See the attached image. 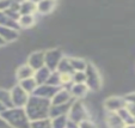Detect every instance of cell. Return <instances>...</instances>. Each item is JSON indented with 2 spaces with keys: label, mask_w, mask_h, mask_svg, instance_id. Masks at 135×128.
I'll list each match as a JSON object with an SVG mask.
<instances>
[{
  "label": "cell",
  "mask_w": 135,
  "mask_h": 128,
  "mask_svg": "<svg viewBox=\"0 0 135 128\" xmlns=\"http://www.w3.org/2000/svg\"><path fill=\"white\" fill-rule=\"evenodd\" d=\"M31 128H53L51 118H43V120L31 121Z\"/></svg>",
  "instance_id": "cell-27"
},
{
  "label": "cell",
  "mask_w": 135,
  "mask_h": 128,
  "mask_svg": "<svg viewBox=\"0 0 135 128\" xmlns=\"http://www.w3.org/2000/svg\"><path fill=\"white\" fill-rule=\"evenodd\" d=\"M50 69L48 68V67H42V68H40L38 71H35V74H33V78H35L36 83H37L38 85H43V84H47L48 83V79L49 77H50L51 74Z\"/></svg>",
  "instance_id": "cell-18"
},
{
  "label": "cell",
  "mask_w": 135,
  "mask_h": 128,
  "mask_svg": "<svg viewBox=\"0 0 135 128\" xmlns=\"http://www.w3.org/2000/svg\"><path fill=\"white\" fill-rule=\"evenodd\" d=\"M126 98V102L127 103H133L135 104V91L134 92H130V93H127L126 96H123Z\"/></svg>",
  "instance_id": "cell-32"
},
{
  "label": "cell",
  "mask_w": 135,
  "mask_h": 128,
  "mask_svg": "<svg viewBox=\"0 0 135 128\" xmlns=\"http://www.w3.org/2000/svg\"><path fill=\"white\" fill-rule=\"evenodd\" d=\"M0 102L3 103L7 109L10 108H13L12 104V99H11V92L10 90L5 89V87H1L0 86Z\"/></svg>",
  "instance_id": "cell-23"
},
{
  "label": "cell",
  "mask_w": 135,
  "mask_h": 128,
  "mask_svg": "<svg viewBox=\"0 0 135 128\" xmlns=\"http://www.w3.org/2000/svg\"><path fill=\"white\" fill-rule=\"evenodd\" d=\"M68 59H69V62H71L72 68L74 69V72H85L87 66H89V62L84 58L78 56V55H75V56H73V55L68 56Z\"/></svg>",
  "instance_id": "cell-17"
},
{
  "label": "cell",
  "mask_w": 135,
  "mask_h": 128,
  "mask_svg": "<svg viewBox=\"0 0 135 128\" xmlns=\"http://www.w3.org/2000/svg\"><path fill=\"white\" fill-rule=\"evenodd\" d=\"M0 37L6 42V43H16L21 37V32L19 30L8 28V26L0 25Z\"/></svg>",
  "instance_id": "cell-10"
},
{
  "label": "cell",
  "mask_w": 135,
  "mask_h": 128,
  "mask_svg": "<svg viewBox=\"0 0 135 128\" xmlns=\"http://www.w3.org/2000/svg\"><path fill=\"white\" fill-rule=\"evenodd\" d=\"M0 116L7 121L11 128H31V121L24 108H10Z\"/></svg>",
  "instance_id": "cell-2"
},
{
  "label": "cell",
  "mask_w": 135,
  "mask_h": 128,
  "mask_svg": "<svg viewBox=\"0 0 135 128\" xmlns=\"http://www.w3.org/2000/svg\"><path fill=\"white\" fill-rule=\"evenodd\" d=\"M59 6V3L53 0H42L37 1V13L41 16H50L53 12H55Z\"/></svg>",
  "instance_id": "cell-12"
},
{
  "label": "cell",
  "mask_w": 135,
  "mask_h": 128,
  "mask_svg": "<svg viewBox=\"0 0 135 128\" xmlns=\"http://www.w3.org/2000/svg\"><path fill=\"white\" fill-rule=\"evenodd\" d=\"M33 74H35V71L28 64H21L15 69V75L18 83L22 82V80L29 79V78H32Z\"/></svg>",
  "instance_id": "cell-13"
},
{
  "label": "cell",
  "mask_w": 135,
  "mask_h": 128,
  "mask_svg": "<svg viewBox=\"0 0 135 128\" xmlns=\"http://www.w3.org/2000/svg\"><path fill=\"white\" fill-rule=\"evenodd\" d=\"M86 85L91 92H98L103 87V79L99 69L96 65L89 62L86 68Z\"/></svg>",
  "instance_id": "cell-3"
},
{
  "label": "cell",
  "mask_w": 135,
  "mask_h": 128,
  "mask_svg": "<svg viewBox=\"0 0 135 128\" xmlns=\"http://www.w3.org/2000/svg\"><path fill=\"white\" fill-rule=\"evenodd\" d=\"M0 128H11V126L8 125V122L3 116H0Z\"/></svg>",
  "instance_id": "cell-34"
},
{
  "label": "cell",
  "mask_w": 135,
  "mask_h": 128,
  "mask_svg": "<svg viewBox=\"0 0 135 128\" xmlns=\"http://www.w3.org/2000/svg\"><path fill=\"white\" fill-rule=\"evenodd\" d=\"M0 25L3 26H8V28L16 29V30H19V25H18V22L12 21L11 18H8L5 15V12H0Z\"/></svg>",
  "instance_id": "cell-24"
},
{
  "label": "cell",
  "mask_w": 135,
  "mask_h": 128,
  "mask_svg": "<svg viewBox=\"0 0 135 128\" xmlns=\"http://www.w3.org/2000/svg\"><path fill=\"white\" fill-rule=\"evenodd\" d=\"M72 103L62 104V105H51L50 110H49V118H55V117H60V116H67L69 113V109H71V107H72Z\"/></svg>",
  "instance_id": "cell-16"
},
{
  "label": "cell",
  "mask_w": 135,
  "mask_h": 128,
  "mask_svg": "<svg viewBox=\"0 0 135 128\" xmlns=\"http://www.w3.org/2000/svg\"><path fill=\"white\" fill-rule=\"evenodd\" d=\"M69 92H71L72 97L74 99L81 101L83 98H85L90 93V90L86 84H73L69 89Z\"/></svg>",
  "instance_id": "cell-15"
},
{
  "label": "cell",
  "mask_w": 135,
  "mask_h": 128,
  "mask_svg": "<svg viewBox=\"0 0 135 128\" xmlns=\"http://www.w3.org/2000/svg\"><path fill=\"white\" fill-rule=\"evenodd\" d=\"M74 101V98L72 97L69 90L67 89H61L56 92V95L53 97V99L50 101L51 105H62V104H68V103H72Z\"/></svg>",
  "instance_id": "cell-11"
},
{
  "label": "cell",
  "mask_w": 135,
  "mask_h": 128,
  "mask_svg": "<svg viewBox=\"0 0 135 128\" xmlns=\"http://www.w3.org/2000/svg\"><path fill=\"white\" fill-rule=\"evenodd\" d=\"M56 71L59 72L60 74H73L74 69L72 68L68 56H65L64 59L60 61V64H59V66H57V69H56Z\"/></svg>",
  "instance_id": "cell-21"
},
{
  "label": "cell",
  "mask_w": 135,
  "mask_h": 128,
  "mask_svg": "<svg viewBox=\"0 0 135 128\" xmlns=\"http://www.w3.org/2000/svg\"><path fill=\"white\" fill-rule=\"evenodd\" d=\"M11 6V1H4L0 0V12H5L6 10H8Z\"/></svg>",
  "instance_id": "cell-31"
},
{
  "label": "cell",
  "mask_w": 135,
  "mask_h": 128,
  "mask_svg": "<svg viewBox=\"0 0 135 128\" xmlns=\"http://www.w3.org/2000/svg\"><path fill=\"white\" fill-rule=\"evenodd\" d=\"M118 115H120V117L122 118V121L126 123V125H130V123H135L134 122V117L132 116V114L128 111L127 108H123V109H121L120 111H118Z\"/></svg>",
  "instance_id": "cell-28"
},
{
  "label": "cell",
  "mask_w": 135,
  "mask_h": 128,
  "mask_svg": "<svg viewBox=\"0 0 135 128\" xmlns=\"http://www.w3.org/2000/svg\"><path fill=\"white\" fill-rule=\"evenodd\" d=\"M103 104H104L105 111H108V113H118L121 109L127 107L126 98L123 96H118V95L109 96L108 98H105Z\"/></svg>",
  "instance_id": "cell-7"
},
{
  "label": "cell",
  "mask_w": 135,
  "mask_h": 128,
  "mask_svg": "<svg viewBox=\"0 0 135 128\" xmlns=\"http://www.w3.org/2000/svg\"><path fill=\"white\" fill-rule=\"evenodd\" d=\"M134 122H135V118H134Z\"/></svg>",
  "instance_id": "cell-38"
},
{
  "label": "cell",
  "mask_w": 135,
  "mask_h": 128,
  "mask_svg": "<svg viewBox=\"0 0 135 128\" xmlns=\"http://www.w3.org/2000/svg\"><path fill=\"white\" fill-rule=\"evenodd\" d=\"M51 107V102L46 98L37 97L35 95H31L29 98V102L26 107L24 108L26 111L29 120L37 121L49 117V110Z\"/></svg>",
  "instance_id": "cell-1"
},
{
  "label": "cell",
  "mask_w": 135,
  "mask_h": 128,
  "mask_svg": "<svg viewBox=\"0 0 135 128\" xmlns=\"http://www.w3.org/2000/svg\"><path fill=\"white\" fill-rule=\"evenodd\" d=\"M48 85H51V86L55 87H62V82H61V74H60L57 71H53L51 72L50 77L48 79Z\"/></svg>",
  "instance_id": "cell-25"
},
{
  "label": "cell",
  "mask_w": 135,
  "mask_h": 128,
  "mask_svg": "<svg viewBox=\"0 0 135 128\" xmlns=\"http://www.w3.org/2000/svg\"><path fill=\"white\" fill-rule=\"evenodd\" d=\"M128 109V111H129L130 114H132V116L135 118V104H133V103H127V107H126Z\"/></svg>",
  "instance_id": "cell-33"
},
{
  "label": "cell",
  "mask_w": 135,
  "mask_h": 128,
  "mask_svg": "<svg viewBox=\"0 0 135 128\" xmlns=\"http://www.w3.org/2000/svg\"><path fill=\"white\" fill-rule=\"evenodd\" d=\"M67 116H68V120H71V121H73V122L79 125V123L83 122V121L89 120L90 111L83 101L75 99L73 103H72V107H71V109H69V113Z\"/></svg>",
  "instance_id": "cell-4"
},
{
  "label": "cell",
  "mask_w": 135,
  "mask_h": 128,
  "mask_svg": "<svg viewBox=\"0 0 135 128\" xmlns=\"http://www.w3.org/2000/svg\"><path fill=\"white\" fill-rule=\"evenodd\" d=\"M65 55V51L60 47H55V48H49L44 50V58H46V67H48L50 71H56L57 66H59L60 61H61Z\"/></svg>",
  "instance_id": "cell-5"
},
{
  "label": "cell",
  "mask_w": 135,
  "mask_h": 128,
  "mask_svg": "<svg viewBox=\"0 0 135 128\" xmlns=\"http://www.w3.org/2000/svg\"><path fill=\"white\" fill-rule=\"evenodd\" d=\"M72 80L73 84H86V72H74Z\"/></svg>",
  "instance_id": "cell-29"
},
{
  "label": "cell",
  "mask_w": 135,
  "mask_h": 128,
  "mask_svg": "<svg viewBox=\"0 0 135 128\" xmlns=\"http://www.w3.org/2000/svg\"><path fill=\"white\" fill-rule=\"evenodd\" d=\"M19 13L21 16H35L37 13V1H22Z\"/></svg>",
  "instance_id": "cell-19"
},
{
  "label": "cell",
  "mask_w": 135,
  "mask_h": 128,
  "mask_svg": "<svg viewBox=\"0 0 135 128\" xmlns=\"http://www.w3.org/2000/svg\"><path fill=\"white\" fill-rule=\"evenodd\" d=\"M6 44H7V43H6V42L4 41V40L1 39V37H0V48H4V47H5Z\"/></svg>",
  "instance_id": "cell-36"
},
{
  "label": "cell",
  "mask_w": 135,
  "mask_h": 128,
  "mask_svg": "<svg viewBox=\"0 0 135 128\" xmlns=\"http://www.w3.org/2000/svg\"><path fill=\"white\" fill-rule=\"evenodd\" d=\"M26 64L33 69L38 71L40 68L46 66V58H44V50H35L31 51L28 55Z\"/></svg>",
  "instance_id": "cell-8"
},
{
  "label": "cell",
  "mask_w": 135,
  "mask_h": 128,
  "mask_svg": "<svg viewBox=\"0 0 135 128\" xmlns=\"http://www.w3.org/2000/svg\"><path fill=\"white\" fill-rule=\"evenodd\" d=\"M79 128H98V126L96 125L93 120L89 118V120H85L83 122L79 123Z\"/></svg>",
  "instance_id": "cell-30"
},
{
  "label": "cell",
  "mask_w": 135,
  "mask_h": 128,
  "mask_svg": "<svg viewBox=\"0 0 135 128\" xmlns=\"http://www.w3.org/2000/svg\"><path fill=\"white\" fill-rule=\"evenodd\" d=\"M18 84L21 85L29 95H33V92L36 91V89H37V86H38V84L36 83L33 77L29 78V79H25V80H22V82H19Z\"/></svg>",
  "instance_id": "cell-22"
},
{
  "label": "cell",
  "mask_w": 135,
  "mask_h": 128,
  "mask_svg": "<svg viewBox=\"0 0 135 128\" xmlns=\"http://www.w3.org/2000/svg\"><path fill=\"white\" fill-rule=\"evenodd\" d=\"M60 89H61V87H55V86H51V85H48V84L38 85L36 91L33 92V95L37 96V97L46 98V99L51 101L53 97L56 95V92H57Z\"/></svg>",
  "instance_id": "cell-9"
},
{
  "label": "cell",
  "mask_w": 135,
  "mask_h": 128,
  "mask_svg": "<svg viewBox=\"0 0 135 128\" xmlns=\"http://www.w3.org/2000/svg\"><path fill=\"white\" fill-rule=\"evenodd\" d=\"M124 128H135V123H130V125H126Z\"/></svg>",
  "instance_id": "cell-37"
},
{
  "label": "cell",
  "mask_w": 135,
  "mask_h": 128,
  "mask_svg": "<svg viewBox=\"0 0 135 128\" xmlns=\"http://www.w3.org/2000/svg\"><path fill=\"white\" fill-rule=\"evenodd\" d=\"M10 92H11V99H12L13 108H25L26 107L31 95H29L21 85L16 84L15 86L10 89Z\"/></svg>",
  "instance_id": "cell-6"
},
{
  "label": "cell",
  "mask_w": 135,
  "mask_h": 128,
  "mask_svg": "<svg viewBox=\"0 0 135 128\" xmlns=\"http://www.w3.org/2000/svg\"><path fill=\"white\" fill-rule=\"evenodd\" d=\"M6 110H7V108H6L5 105L3 104V103L0 102V115H1V114H3L4 111H6Z\"/></svg>",
  "instance_id": "cell-35"
},
{
  "label": "cell",
  "mask_w": 135,
  "mask_h": 128,
  "mask_svg": "<svg viewBox=\"0 0 135 128\" xmlns=\"http://www.w3.org/2000/svg\"><path fill=\"white\" fill-rule=\"evenodd\" d=\"M18 25L23 30H28L36 25V17L35 16H21L19 21H18Z\"/></svg>",
  "instance_id": "cell-20"
},
{
  "label": "cell",
  "mask_w": 135,
  "mask_h": 128,
  "mask_svg": "<svg viewBox=\"0 0 135 128\" xmlns=\"http://www.w3.org/2000/svg\"><path fill=\"white\" fill-rule=\"evenodd\" d=\"M67 123H68V116H60V117L51 118L53 128H67Z\"/></svg>",
  "instance_id": "cell-26"
},
{
  "label": "cell",
  "mask_w": 135,
  "mask_h": 128,
  "mask_svg": "<svg viewBox=\"0 0 135 128\" xmlns=\"http://www.w3.org/2000/svg\"><path fill=\"white\" fill-rule=\"evenodd\" d=\"M104 121L108 128H124L126 123L122 121L117 113H108L105 114Z\"/></svg>",
  "instance_id": "cell-14"
}]
</instances>
